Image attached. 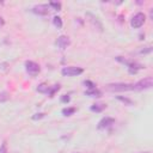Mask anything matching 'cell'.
Wrapping results in <instances>:
<instances>
[{
    "mask_svg": "<svg viewBox=\"0 0 153 153\" xmlns=\"http://www.w3.org/2000/svg\"><path fill=\"white\" fill-rule=\"evenodd\" d=\"M4 23H5V22H4V19H2V17L0 16V26H2V25H4Z\"/></svg>",
    "mask_w": 153,
    "mask_h": 153,
    "instance_id": "obj_24",
    "label": "cell"
},
{
    "mask_svg": "<svg viewBox=\"0 0 153 153\" xmlns=\"http://www.w3.org/2000/svg\"><path fill=\"white\" fill-rule=\"evenodd\" d=\"M1 4H2V2H0V5H1Z\"/></svg>",
    "mask_w": 153,
    "mask_h": 153,
    "instance_id": "obj_26",
    "label": "cell"
},
{
    "mask_svg": "<svg viewBox=\"0 0 153 153\" xmlns=\"http://www.w3.org/2000/svg\"><path fill=\"white\" fill-rule=\"evenodd\" d=\"M25 69H26V73L31 76H36L41 71L39 65L33 62V61H26L25 62Z\"/></svg>",
    "mask_w": 153,
    "mask_h": 153,
    "instance_id": "obj_6",
    "label": "cell"
},
{
    "mask_svg": "<svg viewBox=\"0 0 153 153\" xmlns=\"http://www.w3.org/2000/svg\"><path fill=\"white\" fill-rule=\"evenodd\" d=\"M153 85V78L152 76H147L140 81H137L136 84H133V91H143V90H148L151 88Z\"/></svg>",
    "mask_w": 153,
    "mask_h": 153,
    "instance_id": "obj_3",
    "label": "cell"
},
{
    "mask_svg": "<svg viewBox=\"0 0 153 153\" xmlns=\"http://www.w3.org/2000/svg\"><path fill=\"white\" fill-rule=\"evenodd\" d=\"M69 100H71L69 96H62V97H61V102H62V103H68Z\"/></svg>",
    "mask_w": 153,
    "mask_h": 153,
    "instance_id": "obj_21",
    "label": "cell"
},
{
    "mask_svg": "<svg viewBox=\"0 0 153 153\" xmlns=\"http://www.w3.org/2000/svg\"><path fill=\"white\" fill-rule=\"evenodd\" d=\"M115 123V118H112V117H103L99 122H98V126H97V128L99 129V130H102V129H106V128H109V127H111L112 124Z\"/></svg>",
    "mask_w": 153,
    "mask_h": 153,
    "instance_id": "obj_8",
    "label": "cell"
},
{
    "mask_svg": "<svg viewBox=\"0 0 153 153\" xmlns=\"http://www.w3.org/2000/svg\"><path fill=\"white\" fill-rule=\"evenodd\" d=\"M151 51H152V48H151V47H147V49L140 50V54H146V53H151Z\"/></svg>",
    "mask_w": 153,
    "mask_h": 153,
    "instance_id": "obj_23",
    "label": "cell"
},
{
    "mask_svg": "<svg viewBox=\"0 0 153 153\" xmlns=\"http://www.w3.org/2000/svg\"><path fill=\"white\" fill-rule=\"evenodd\" d=\"M82 72H84L82 68H80V67H74V66L63 67L62 71H61L62 75H65V76H75V75H80Z\"/></svg>",
    "mask_w": 153,
    "mask_h": 153,
    "instance_id": "obj_7",
    "label": "cell"
},
{
    "mask_svg": "<svg viewBox=\"0 0 153 153\" xmlns=\"http://www.w3.org/2000/svg\"><path fill=\"white\" fill-rule=\"evenodd\" d=\"M32 12L38 16H47L49 14V5H37L32 7Z\"/></svg>",
    "mask_w": 153,
    "mask_h": 153,
    "instance_id": "obj_9",
    "label": "cell"
},
{
    "mask_svg": "<svg viewBox=\"0 0 153 153\" xmlns=\"http://www.w3.org/2000/svg\"><path fill=\"white\" fill-rule=\"evenodd\" d=\"M44 116H45V114H43V112H39V114H35V115L32 116V120L37 121V120H41V118H43Z\"/></svg>",
    "mask_w": 153,
    "mask_h": 153,
    "instance_id": "obj_20",
    "label": "cell"
},
{
    "mask_svg": "<svg viewBox=\"0 0 153 153\" xmlns=\"http://www.w3.org/2000/svg\"><path fill=\"white\" fill-rule=\"evenodd\" d=\"M141 153H149V152H141Z\"/></svg>",
    "mask_w": 153,
    "mask_h": 153,
    "instance_id": "obj_25",
    "label": "cell"
},
{
    "mask_svg": "<svg viewBox=\"0 0 153 153\" xmlns=\"http://www.w3.org/2000/svg\"><path fill=\"white\" fill-rule=\"evenodd\" d=\"M6 99H8L7 93H1V94H0V102H4V100H6Z\"/></svg>",
    "mask_w": 153,
    "mask_h": 153,
    "instance_id": "obj_22",
    "label": "cell"
},
{
    "mask_svg": "<svg viewBox=\"0 0 153 153\" xmlns=\"http://www.w3.org/2000/svg\"><path fill=\"white\" fill-rule=\"evenodd\" d=\"M87 17L90 18V22L93 24V26H96L99 31L103 30V25H102V23L98 20V18H97L96 16H93V14H91V13H87Z\"/></svg>",
    "mask_w": 153,
    "mask_h": 153,
    "instance_id": "obj_11",
    "label": "cell"
},
{
    "mask_svg": "<svg viewBox=\"0 0 153 153\" xmlns=\"http://www.w3.org/2000/svg\"><path fill=\"white\" fill-rule=\"evenodd\" d=\"M56 44H57V47H59L61 50H65V49L71 44V39H69V37L62 35V36H60V37L57 38Z\"/></svg>",
    "mask_w": 153,
    "mask_h": 153,
    "instance_id": "obj_10",
    "label": "cell"
},
{
    "mask_svg": "<svg viewBox=\"0 0 153 153\" xmlns=\"http://www.w3.org/2000/svg\"><path fill=\"white\" fill-rule=\"evenodd\" d=\"M85 94L86 96H88V97H100L102 96V92L99 91V90H97V88H93V90H86L85 91Z\"/></svg>",
    "mask_w": 153,
    "mask_h": 153,
    "instance_id": "obj_13",
    "label": "cell"
},
{
    "mask_svg": "<svg viewBox=\"0 0 153 153\" xmlns=\"http://www.w3.org/2000/svg\"><path fill=\"white\" fill-rule=\"evenodd\" d=\"M53 23H54V25L57 27V29H61L62 27V19L60 18V17H54L53 18Z\"/></svg>",
    "mask_w": 153,
    "mask_h": 153,
    "instance_id": "obj_16",
    "label": "cell"
},
{
    "mask_svg": "<svg viewBox=\"0 0 153 153\" xmlns=\"http://www.w3.org/2000/svg\"><path fill=\"white\" fill-rule=\"evenodd\" d=\"M76 111V109L74 108V106H71V108H65V109H62V115L63 116H71V115H73L74 112Z\"/></svg>",
    "mask_w": 153,
    "mask_h": 153,
    "instance_id": "obj_14",
    "label": "cell"
},
{
    "mask_svg": "<svg viewBox=\"0 0 153 153\" xmlns=\"http://www.w3.org/2000/svg\"><path fill=\"white\" fill-rule=\"evenodd\" d=\"M145 20H146V16H145L142 12H139V13H136V14L131 18L130 25H131V27H134V29H139V27H141V26L143 25Z\"/></svg>",
    "mask_w": 153,
    "mask_h": 153,
    "instance_id": "obj_5",
    "label": "cell"
},
{
    "mask_svg": "<svg viewBox=\"0 0 153 153\" xmlns=\"http://www.w3.org/2000/svg\"><path fill=\"white\" fill-rule=\"evenodd\" d=\"M105 108H106L105 104H103V103H96V104L91 105L90 109H91V111H93V112H102Z\"/></svg>",
    "mask_w": 153,
    "mask_h": 153,
    "instance_id": "obj_12",
    "label": "cell"
},
{
    "mask_svg": "<svg viewBox=\"0 0 153 153\" xmlns=\"http://www.w3.org/2000/svg\"><path fill=\"white\" fill-rule=\"evenodd\" d=\"M0 153H8L7 152V143H6V141H2V143L0 146Z\"/></svg>",
    "mask_w": 153,
    "mask_h": 153,
    "instance_id": "obj_19",
    "label": "cell"
},
{
    "mask_svg": "<svg viewBox=\"0 0 153 153\" xmlns=\"http://www.w3.org/2000/svg\"><path fill=\"white\" fill-rule=\"evenodd\" d=\"M106 90L110 92H124V91H133V84L127 82H114L108 84Z\"/></svg>",
    "mask_w": 153,
    "mask_h": 153,
    "instance_id": "obj_2",
    "label": "cell"
},
{
    "mask_svg": "<svg viewBox=\"0 0 153 153\" xmlns=\"http://www.w3.org/2000/svg\"><path fill=\"white\" fill-rule=\"evenodd\" d=\"M49 7H51L53 10H55V11H60L61 10V4L60 2H49Z\"/></svg>",
    "mask_w": 153,
    "mask_h": 153,
    "instance_id": "obj_17",
    "label": "cell"
},
{
    "mask_svg": "<svg viewBox=\"0 0 153 153\" xmlns=\"http://www.w3.org/2000/svg\"><path fill=\"white\" fill-rule=\"evenodd\" d=\"M116 99H117V100H120V102H122V103H123V104H126V105H133L131 99H129V98H127V97L117 96V97H116Z\"/></svg>",
    "mask_w": 153,
    "mask_h": 153,
    "instance_id": "obj_15",
    "label": "cell"
},
{
    "mask_svg": "<svg viewBox=\"0 0 153 153\" xmlns=\"http://www.w3.org/2000/svg\"><path fill=\"white\" fill-rule=\"evenodd\" d=\"M59 90H60V85H54L51 87V86H48L47 84H39L38 87H37V91L39 93H45L50 97H53L55 94V92L59 91Z\"/></svg>",
    "mask_w": 153,
    "mask_h": 153,
    "instance_id": "obj_4",
    "label": "cell"
},
{
    "mask_svg": "<svg viewBox=\"0 0 153 153\" xmlns=\"http://www.w3.org/2000/svg\"><path fill=\"white\" fill-rule=\"evenodd\" d=\"M116 60H117L118 62L126 65V66L128 67L130 74H135V73H137V71L145 68V66H142V65H140V63H137V62H135V61L127 60V59H124V57H122V56H116Z\"/></svg>",
    "mask_w": 153,
    "mask_h": 153,
    "instance_id": "obj_1",
    "label": "cell"
},
{
    "mask_svg": "<svg viewBox=\"0 0 153 153\" xmlns=\"http://www.w3.org/2000/svg\"><path fill=\"white\" fill-rule=\"evenodd\" d=\"M84 85L87 86L88 90H93V88H96V84L92 82V81H90V80H85V81H84Z\"/></svg>",
    "mask_w": 153,
    "mask_h": 153,
    "instance_id": "obj_18",
    "label": "cell"
}]
</instances>
